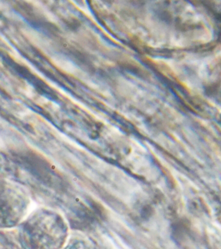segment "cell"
Here are the masks:
<instances>
[{
  "label": "cell",
  "mask_w": 221,
  "mask_h": 249,
  "mask_svg": "<svg viewBox=\"0 0 221 249\" xmlns=\"http://www.w3.org/2000/svg\"><path fill=\"white\" fill-rule=\"evenodd\" d=\"M20 224L21 239L27 249H61L65 243L67 225L53 210H36Z\"/></svg>",
  "instance_id": "obj_1"
},
{
  "label": "cell",
  "mask_w": 221,
  "mask_h": 249,
  "mask_svg": "<svg viewBox=\"0 0 221 249\" xmlns=\"http://www.w3.org/2000/svg\"><path fill=\"white\" fill-rule=\"evenodd\" d=\"M30 199L20 185L0 180V228H10L22 223L28 215Z\"/></svg>",
  "instance_id": "obj_2"
}]
</instances>
